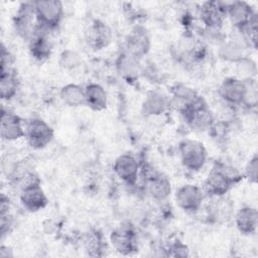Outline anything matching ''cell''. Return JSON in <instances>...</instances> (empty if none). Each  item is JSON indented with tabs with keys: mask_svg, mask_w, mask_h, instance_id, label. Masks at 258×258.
<instances>
[{
	"mask_svg": "<svg viewBox=\"0 0 258 258\" xmlns=\"http://www.w3.org/2000/svg\"><path fill=\"white\" fill-rule=\"evenodd\" d=\"M110 241L113 248L122 255H132L138 251L137 235L130 225H121L113 230Z\"/></svg>",
	"mask_w": 258,
	"mask_h": 258,
	"instance_id": "cell-10",
	"label": "cell"
},
{
	"mask_svg": "<svg viewBox=\"0 0 258 258\" xmlns=\"http://www.w3.org/2000/svg\"><path fill=\"white\" fill-rule=\"evenodd\" d=\"M48 31L37 24L33 36L28 41L30 54L39 61L47 59L52 51V42L48 36Z\"/></svg>",
	"mask_w": 258,
	"mask_h": 258,
	"instance_id": "cell-18",
	"label": "cell"
},
{
	"mask_svg": "<svg viewBox=\"0 0 258 258\" xmlns=\"http://www.w3.org/2000/svg\"><path fill=\"white\" fill-rule=\"evenodd\" d=\"M19 89V81L15 70H1L0 76V97L2 100L9 101L13 99Z\"/></svg>",
	"mask_w": 258,
	"mask_h": 258,
	"instance_id": "cell-25",
	"label": "cell"
},
{
	"mask_svg": "<svg viewBox=\"0 0 258 258\" xmlns=\"http://www.w3.org/2000/svg\"><path fill=\"white\" fill-rule=\"evenodd\" d=\"M139 169L138 160L130 153L119 155L113 164V170L117 177L129 185H133L136 182Z\"/></svg>",
	"mask_w": 258,
	"mask_h": 258,
	"instance_id": "cell-16",
	"label": "cell"
},
{
	"mask_svg": "<svg viewBox=\"0 0 258 258\" xmlns=\"http://www.w3.org/2000/svg\"><path fill=\"white\" fill-rule=\"evenodd\" d=\"M1 137L5 141H16L25 137V128L20 117L2 109L1 112Z\"/></svg>",
	"mask_w": 258,
	"mask_h": 258,
	"instance_id": "cell-17",
	"label": "cell"
},
{
	"mask_svg": "<svg viewBox=\"0 0 258 258\" xmlns=\"http://www.w3.org/2000/svg\"><path fill=\"white\" fill-rule=\"evenodd\" d=\"M170 250L172 253H170V256H175V257H185L188 255V250L187 247L181 243H175L170 247Z\"/></svg>",
	"mask_w": 258,
	"mask_h": 258,
	"instance_id": "cell-31",
	"label": "cell"
},
{
	"mask_svg": "<svg viewBox=\"0 0 258 258\" xmlns=\"http://www.w3.org/2000/svg\"><path fill=\"white\" fill-rule=\"evenodd\" d=\"M115 66L118 75L127 83L132 84L138 80L141 71L138 58L124 51L117 57Z\"/></svg>",
	"mask_w": 258,
	"mask_h": 258,
	"instance_id": "cell-20",
	"label": "cell"
},
{
	"mask_svg": "<svg viewBox=\"0 0 258 258\" xmlns=\"http://www.w3.org/2000/svg\"><path fill=\"white\" fill-rule=\"evenodd\" d=\"M19 199L22 207L30 213L41 211L48 205V199L42 189L38 178L21 186Z\"/></svg>",
	"mask_w": 258,
	"mask_h": 258,
	"instance_id": "cell-7",
	"label": "cell"
},
{
	"mask_svg": "<svg viewBox=\"0 0 258 258\" xmlns=\"http://www.w3.org/2000/svg\"><path fill=\"white\" fill-rule=\"evenodd\" d=\"M61 101L69 107H80L86 105L85 89L77 84H67L60 89Z\"/></svg>",
	"mask_w": 258,
	"mask_h": 258,
	"instance_id": "cell-26",
	"label": "cell"
},
{
	"mask_svg": "<svg viewBox=\"0 0 258 258\" xmlns=\"http://www.w3.org/2000/svg\"><path fill=\"white\" fill-rule=\"evenodd\" d=\"M170 94L169 107L179 112L181 115L203 100L194 89L183 84H175L171 88Z\"/></svg>",
	"mask_w": 258,
	"mask_h": 258,
	"instance_id": "cell-12",
	"label": "cell"
},
{
	"mask_svg": "<svg viewBox=\"0 0 258 258\" xmlns=\"http://www.w3.org/2000/svg\"><path fill=\"white\" fill-rule=\"evenodd\" d=\"M84 247L88 255L95 256V257L101 256L103 247H104L101 234L96 231L87 233L84 237Z\"/></svg>",
	"mask_w": 258,
	"mask_h": 258,
	"instance_id": "cell-27",
	"label": "cell"
},
{
	"mask_svg": "<svg viewBox=\"0 0 258 258\" xmlns=\"http://www.w3.org/2000/svg\"><path fill=\"white\" fill-rule=\"evenodd\" d=\"M169 107V97L159 91H150L142 102V112L146 116H159Z\"/></svg>",
	"mask_w": 258,
	"mask_h": 258,
	"instance_id": "cell-21",
	"label": "cell"
},
{
	"mask_svg": "<svg viewBox=\"0 0 258 258\" xmlns=\"http://www.w3.org/2000/svg\"><path fill=\"white\" fill-rule=\"evenodd\" d=\"M151 47V40L148 31L143 26L134 27L125 38V52L141 58L146 55Z\"/></svg>",
	"mask_w": 258,
	"mask_h": 258,
	"instance_id": "cell-14",
	"label": "cell"
},
{
	"mask_svg": "<svg viewBox=\"0 0 258 258\" xmlns=\"http://www.w3.org/2000/svg\"><path fill=\"white\" fill-rule=\"evenodd\" d=\"M219 56L229 62H240L247 57L246 48L242 42L235 39L224 41L219 47Z\"/></svg>",
	"mask_w": 258,
	"mask_h": 258,
	"instance_id": "cell-24",
	"label": "cell"
},
{
	"mask_svg": "<svg viewBox=\"0 0 258 258\" xmlns=\"http://www.w3.org/2000/svg\"><path fill=\"white\" fill-rule=\"evenodd\" d=\"M200 18L209 30H219L227 18V3L221 1L204 2L200 8Z\"/></svg>",
	"mask_w": 258,
	"mask_h": 258,
	"instance_id": "cell-11",
	"label": "cell"
},
{
	"mask_svg": "<svg viewBox=\"0 0 258 258\" xmlns=\"http://www.w3.org/2000/svg\"><path fill=\"white\" fill-rule=\"evenodd\" d=\"M257 173H258V157L256 154L247 162L245 167V176L252 183L257 182Z\"/></svg>",
	"mask_w": 258,
	"mask_h": 258,
	"instance_id": "cell-29",
	"label": "cell"
},
{
	"mask_svg": "<svg viewBox=\"0 0 258 258\" xmlns=\"http://www.w3.org/2000/svg\"><path fill=\"white\" fill-rule=\"evenodd\" d=\"M36 22L39 26L52 30L56 28L63 17V5L57 0L34 1Z\"/></svg>",
	"mask_w": 258,
	"mask_h": 258,
	"instance_id": "cell-3",
	"label": "cell"
},
{
	"mask_svg": "<svg viewBox=\"0 0 258 258\" xmlns=\"http://www.w3.org/2000/svg\"><path fill=\"white\" fill-rule=\"evenodd\" d=\"M35 17L33 2H23L19 5L14 17L13 27L19 37L29 41L33 36L37 22Z\"/></svg>",
	"mask_w": 258,
	"mask_h": 258,
	"instance_id": "cell-6",
	"label": "cell"
},
{
	"mask_svg": "<svg viewBox=\"0 0 258 258\" xmlns=\"http://www.w3.org/2000/svg\"><path fill=\"white\" fill-rule=\"evenodd\" d=\"M218 93L221 99L228 105H243L248 94V80L235 77L226 78L221 83Z\"/></svg>",
	"mask_w": 258,
	"mask_h": 258,
	"instance_id": "cell-5",
	"label": "cell"
},
{
	"mask_svg": "<svg viewBox=\"0 0 258 258\" xmlns=\"http://www.w3.org/2000/svg\"><path fill=\"white\" fill-rule=\"evenodd\" d=\"M235 224L239 232L243 235L255 234L258 226L257 209L249 206L241 208L235 216Z\"/></svg>",
	"mask_w": 258,
	"mask_h": 258,
	"instance_id": "cell-22",
	"label": "cell"
},
{
	"mask_svg": "<svg viewBox=\"0 0 258 258\" xmlns=\"http://www.w3.org/2000/svg\"><path fill=\"white\" fill-rule=\"evenodd\" d=\"M13 63H14L13 55L5 48L4 45H2V48H1V70L12 69Z\"/></svg>",
	"mask_w": 258,
	"mask_h": 258,
	"instance_id": "cell-30",
	"label": "cell"
},
{
	"mask_svg": "<svg viewBox=\"0 0 258 258\" xmlns=\"http://www.w3.org/2000/svg\"><path fill=\"white\" fill-rule=\"evenodd\" d=\"M227 17L236 29L242 31L257 19V14L248 2L234 1L227 3Z\"/></svg>",
	"mask_w": 258,
	"mask_h": 258,
	"instance_id": "cell-13",
	"label": "cell"
},
{
	"mask_svg": "<svg viewBox=\"0 0 258 258\" xmlns=\"http://www.w3.org/2000/svg\"><path fill=\"white\" fill-rule=\"evenodd\" d=\"M85 41L93 50L106 48L113 39V32L110 26L99 19L93 20L85 30Z\"/></svg>",
	"mask_w": 258,
	"mask_h": 258,
	"instance_id": "cell-8",
	"label": "cell"
},
{
	"mask_svg": "<svg viewBox=\"0 0 258 258\" xmlns=\"http://www.w3.org/2000/svg\"><path fill=\"white\" fill-rule=\"evenodd\" d=\"M59 66L66 70H73L82 63L81 55L72 49L63 50L59 55Z\"/></svg>",
	"mask_w": 258,
	"mask_h": 258,
	"instance_id": "cell-28",
	"label": "cell"
},
{
	"mask_svg": "<svg viewBox=\"0 0 258 258\" xmlns=\"http://www.w3.org/2000/svg\"><path fill=\"white\" fill-rule=\"evenodd\" d=\"M52 127L41 118L31 119L25 126V138L33 149L45 148L53 139Z\"/></svg>",
	"mask_w": 258,
	"mask_h": 258,
	"instance_id": "cell-4",
	"label": "cell"
},
{
	"mask_svg": "<svg viewBox=\"0 0 258 258\" xmlns=\"http://www.w3.org/2000/svg\"><path fill=\"white\" fill-rule=\"evenodd\" d=\"M182 116L186 123L198 131L210 130L215 123L214 116L204 99L183 113Z\"/></svg>",
	"mask_w": 258,
	"mask_h": 258,
	"instance_id": "cell-15",
	"label": "cell"
},
{
	"mask_svg": "<svg viewBox=\"0 0 258 258\" xmlns=\"http://www.w3.org/2000/svg\"><path fill=\"white\" fill-rule=\"evenodd\" d=\"M205 198L203 188L194 183H186L175 191V203L186 213H196L201 210Z\"/></svg>",
	"mask_w": 258,
	"mask_h": 258,
	"instance_id": "cell-9",
	"label": "cell"
},
{
	"mask_svg": "<svg viewBox=\"0 0 258 258\" xmlns=\"http://www.w3.org/2000/svg\"><path fill=\"white\" fill-rule=\"evenodd\" d=\"M86 105L93 111L100 112L107 108L108 96L105 89L96 83H91L85 88Z\"/></svg>",
	"mask_w": 258,
	"mask_h": 258,
	"instance_id": "cell-23",
	"label": "cell"
},
{
	"mask_svg": "<svg viewBox=\"0 0 258 258\" xmlns=\"http://www.w3.org/2000/svg\"><path fill=\"white\" fill-rule=\"evenodd\" d=\"M146 188L149 196L158 202L166 200L171 194V183L162 173L151 171L147 174Z\"/></svg>",
	"mask_w": 258,
	"mask_h": 258,
	"instance_id": "cell-19",
	"label": "cell"
},
{
	"mask_svg": "<svg viewBox=\"0 0 258 258\" xmlns=\"http://www.w3.org/2000/svg\"><path fill=\"white\" fill-rule=\"evenodd\" d=\"M242 178L243 174L237 168L223 162H218L207 175L203 190L212 198H222L233 185L240 182Z\"/></svg>",
	"mask_w": 258,
	"mask_h": 258,
	"instance_id": "cell-1",
	"label": "cell"
},
{
	"mask_svg": "<svg viewBox=\"0 0 258 258\" xmlns=\"http://www.w3.org/2000/svg\"><path fill=\"white\" fill-rule=\"evenodd\" d=\"M181 164L190 171L201 170L208 159V151L203 142L195 139H183L178 144Z\"/></svg>",
	"mask_w": 258,
	"mask_h": 258,
	"instance_id": "cell-2",
	"label": "cell"
}]
</instances>
